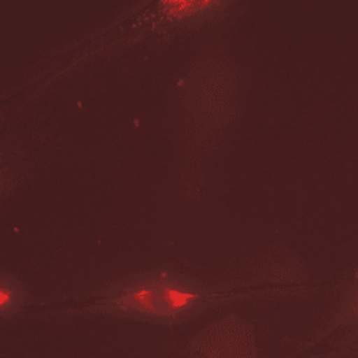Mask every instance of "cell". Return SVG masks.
Returning a JSON list of instances; mask_svg holds the SVG:
<instances>
[{"label": "cell", "instance_id": "obj_1", "mask_svg": "<svg viewBox=\"0 0 358 358\" xmlns=\"http://www.w3.org/2000/svg\"><path fill=\"white\" fill-rule=\"evenodd\" d=\"M91 303L65 314H102L153 325L177 326L217 306L255 295L232 287L210 288L195 277L171 268L131 273L90 294Z\"/></svg>", "mask_w": 358, "mask_h": 358}, {"label": "cell", "instance_id": "obj_2", "mask_svg": "<svg viewBox=\"0 0 358 358\" xmlns=\"http://www.w3.org/2000/svg\"><path fill=\"white\" fill-rule=\"evenodd\" d=\"M183 358H265L257 345L255 326L227 313L204 326L185 343Z\"/></svg>", "mask_w": 358, "mask_h": 358}, {"label": "cell", "instance_id": "obj_5", "mask_svg": "<svg viewBox=\"0 0 358 358\" xmlns=\"http://www.w3.org/2000/svg\"><path fill=\"white\" fill-rule=\"evenodd\" d=\"M28 302V292L15 275L0 273V317L10 319L21 313Z\"/></svg>", "mask_w": 358, "mask_h": 358}, {"label": "cell", "instance_id": "obj_3", "mask_svg": "<svg viewBox=\"0 0 358 358\" xmlns=\"http://www.w3.org/2000/svg\"><path fill=\"white\" fill-rule=\"evenodd\" d=\"M358 341V270L344 290L336 313L322 334L307 343L305 349L299 350L295 356L313 349L314 346L327 343L329 349L348 345Z\"/></svg>", "mask_w": 358, "mask_h": 358}, {"label": "cell", "instance_id": "obj_4", "mask_svg": "<svg viewBox=\"0 0 358 358\" xmlns=\"http://www.w3.org/2000/svg\"><path fill=\"white\" fill-rule=\"evenodd\" d=\"M232 0H160L155 4L159 25L194 29L220 16Z\"/></svg>", "mask_w": 358, "mask_h": 358}]
</instances>
